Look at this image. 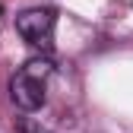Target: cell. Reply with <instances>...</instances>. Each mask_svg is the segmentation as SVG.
<instances>
[{
  "mask_svg": "<svg viewBox=\"0 0 133 133\" xmlns=\"http://www.w3.org/2000/svg\"><path fill=\"white\" fill-rule=\"evenodd\" d=\"M54 73V63L44 60V57H35V60H25L19 70L13 73L10 79V98L16 108L22 111H38L48 98V79Z\"/></svg>",
  "mask_w": 133,
  "mask_h": 133,
  "instance_id": "6da1fadb",
  "label": "cell"
},
{
  "mask_svg": "<svg viewBox=\"0 0 133 133\" xmlns=\"http://www.w3.org/2000/svg\"><path fill=\"white\" fill-rule=\"evenodd\" d=\"M54 29H57V10L51 6H32L16 16V32L44 54L54 48Z\"/></svg>",
  "mask_w": 133,
  "mask_h": 133,
  "instance_id": "7a4b0ae2",
  "label": "cell"
},
{
  "mask_svg": "<svg viewBox=\"0 0 133 133\" xmlns=\"http://www.w3.org/2000/svg\"><path fill=\"white\" fill-rule=\"evenodd\" d=\"M22 133H38V130L32 127V124H22Z\"/></svg>",
  "mask_w": 133,
  "mask_h": 133,
  "instance_id": "3957f363",
  "label": "cell"
}]
</instances>
